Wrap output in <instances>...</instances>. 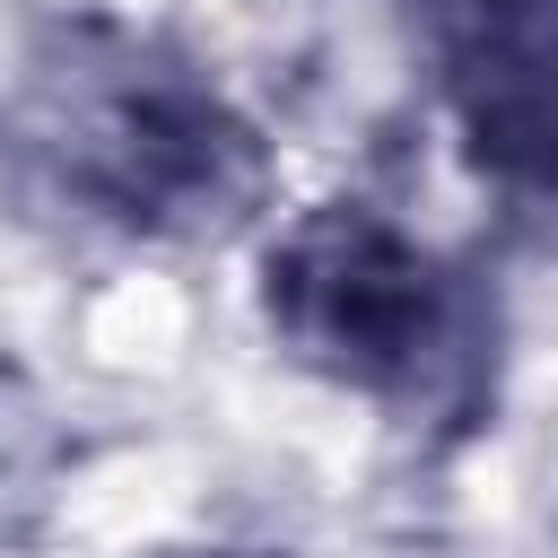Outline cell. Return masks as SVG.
Segmentation results:
<instances>
[{"label": "cell", "mask_w": 558, "mask_h": 558, "mask_svg": "<svg viewBox=\"0 0 558 558\" xmlns=\"http://www.w3.org/2000/svg\"><path fill=\"white\" fill-rule=\"evenodd\" d=\"M52 140H61V166L87 192H105L122 218L201 227L253 192V140L174 70H140V61L105 70V78L70 70Z\"/></svg>", "instance_id": "cell-2"}, {"label": "cell", "mask_w": 558, "mask_h": 558, "mask_svg": "<svg viewBox=\"0 0 558 558\" xmlns=\"http://www.w3.org/2000/svg\"><path fill=\"white\" fill-rule=\"evenodd\" d=\"M262 296H270V323L288 331V349L357 392L418 401L471 349V314H462L453 279L357 201L296 218L270 244Z\"/></svg>", "instance_id": "cell-1"}]
</instances>
